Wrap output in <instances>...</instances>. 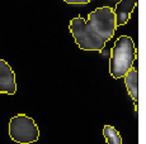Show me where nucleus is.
Instances as JSON below:
<instances>
[{
	"label": "nucleus",
	"mask_w": 146,
	"mask_h": 144,
	"mask_svg": "<svg viewBox=\"0 0 146 144\" xmlns=\"http://www.w3.org/2000/svg\"><path fill=\"white\" fill-rule=\"evenodd\" d=\"M137 58V49L132 38L121 35L114 42L109 60V73L113 79H123Z\"/></svg>",
	"instance_id": "f03ea898"
},
{
	"label": "nucleus",
	"mask_w": 146,
	"mask_h": 144,
	"mask_svg": "<svg viewBox=\"0 0 146 144\" xmlns=\"http://www.w3.org/2000/svg\"><path fill=\"white\" fill-rule=\"evenodd\" d=\"M0 92L14 95L17 92L15 73L4 60L0 58Z\"/></svg>",
	"instance_id": "20e7f679"
},
{
	"label": "nucleus",
	"mask_w": 146,
	"mask_h": 144,
	"mask_svg": "<svg viewBox=\"0 0 146 144\" xmlns=\"http://www.w3.org/2000/svg\"><path fill=\"white\" fill-rule=\"evenodd\" d=\"M9 135L19 144H31L38 140L40 129L32 118L26 114H18L10 119Z\"/></svg>",
	"instance_id": "7ed1b4c3"
},
{
	"label": "nucleus",
	"mask_w": 146,
	"mask_h": 144,
	"mask_svg": "<svg viewBox=\"0 0 146 144\" xmlns=\"http://www.w3.org/2000/svg\"><path fill=\"white\" fill-rule=\"evenodd\" d=\"M116 16L111 7L97 8L88 18L71 19L69 29L75 43L83 51H103L106 43L116 33Z\"/></svg>",
	"instance_id": "f257e3e1"
},
{
	"label": "nucleus",
	"mask_w": 146,
	"mask_h": 144,
	"mask_svg": "<svg viewBox=\"0 0 146 144\" xmlns=\"http://www.w3.org/2000/svg\"><path fill=\"white\" fill-rule=\"evenodd\" d=\"M123 79H125V84L130 96L135 102H137V100H139V72L136 68L132 67L125 75Z\"/></svg>",
	"instance_id": "423d86ee"
},
{
	"label": "nucleus",
	"mask_w": 146,
	"mask_h": 144,
	"mask_svg": "<svg viewBox=\"0 0 146 144\" xmlns=\"http://www.w3.org/2000/svg\"><path fill=\"white\" fill-rule=\"evenodd\" d=\"M103 135H104L108 144H122L121 134L112 125H104V128H103Z\"/></svg>",
	"instance_id": "0eeeda50"
},
{
	"label": "nucleus",
	"mask_w": 146,
	"mask_h": 144,
	"mask_svg": "<svg viewBox=\"0 0 146 144\" xmlns=\"http://www.w3.org/2000/svg\"><path fill=\"white\" fill-rule=\"evenodd\" d=\"M67 4H72V5H84V4H88L90 3L92 0H64Z\"/></svg>",
	"instance_id": "6e6552de"
},
{
	"label": "nucleus",
	"mask_w": 146,
	"mask_h": 144,
	"mask_svg": "<svg viewBox=\"0 0 146 144\" xmlns=\"http://www.w3.org/2000/svg\"><path fill=\"white\" fill-rule=\"evenodd\" d=\"M139 0H121L116 4V8L113 9L114 16H116V26H126L130 19L131 13L136 8Z\"/></svg>",
	"instance_id": "39448f33"
}]
</instances>
